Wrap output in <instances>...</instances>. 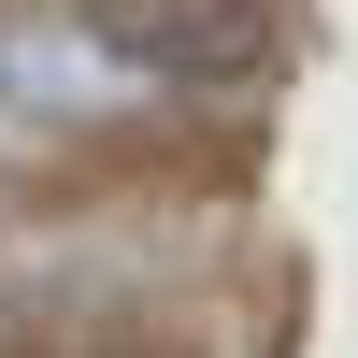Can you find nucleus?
Listing matches in <instances>:
<instances>
[{
    "mask_svg": "<svg viewBox=\"0 0 358 358\" xmlns=\"http://www.w3.org/2000/svg\"><path fill=\"white\" fill-rule=\"evenodd\" d=\"M0 315H15V287H0Z\"/></svg>",
    "mask_w": 358,
    "mask_h": 358,
    "instance_id": "nucleus-2",
    "label": "nucleus"
},
{
    "mask_svg": "<svg viewBox=\"0 0 358 358\" xmlns=\"http://www.w3.org/2000/svg\"><path fill=\"white\" fill-rule=\"evenodd\" d=\"M86 57H101L129 101H229V86L273 72L287 15L273 0H86Z\"/></svg>",
    "mask_w": 358,
    "mask_h": 358,
    "instance_id": "nucleus-1",
    "label": "nucleus"
}]
</instances>
